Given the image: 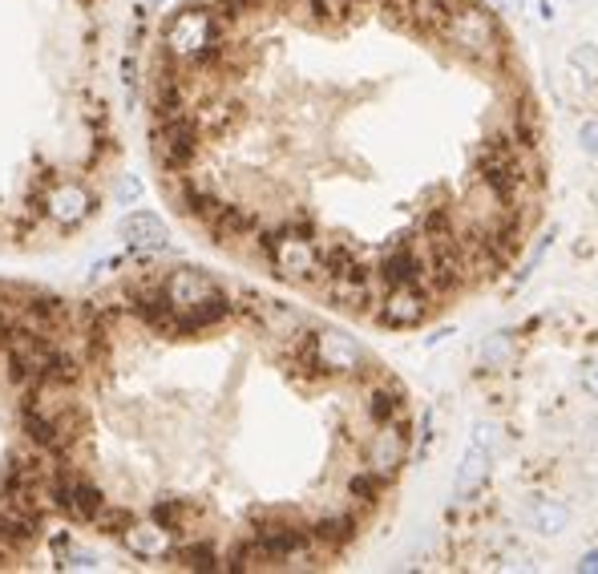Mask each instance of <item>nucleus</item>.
Returning <instances> with one entry per match:
<instances>
[{"mask_svg":"<svg viewBox=\"0 0 598 574\" xmlns=\"http://www.w3.org/2000/svg\"><path fill=\"white\" fill-rule=\"evenodd\" d=\"M166 49L178 57V61H203L211 53L223 49V37H219V13L215 9H186L170 21L166 29Z\"/></svg>","mask_w":598,"mask_h":574,"instance_id":"obj_1","label":"nucleus"},{"mask_svg":"<svg viewBox=\"0 0 598 574\" xmlns=\"http://www.w3.org/2000/svg\"><path fill=\"white\" fill-rule=\"evenodd\" d=\"M299 364L316 376L320 372H364L368 356L344 332H316V336H304V344H299Z\"/></svg>","mask_w":598,"mask_h":574,"instance_id":"obj_2","label":"nucleus"},{"mask_svg":"<svg viewBox=\"0 0 598 574\" xmlns=\"http://www.w3.org/2000/svg\"><path fill=\"white\" fill-rule=\"evenodd\" d=\"M441 33H445L449 45L465 49L469 57H481V61L497 57V29H493L489 13L473 9V5H453L441 21Z\"/></svg>","mask_w":598,"mask_h":574,"instance_id":"obj_3","label":"nucleus"},{"mask_svg":"<svg viewBox=\"0 0 598 574\" xmlns=\"http://www.w3.org/2000/svg\"><path fill=\"white\" fill-rule=\"evenodd\" d=\"M493 445H497V425L493 421H477L465 453H461V465H457V477H453V494L457 502H469L481 482L489 477V461H493Z\"/></svg>","mask_w":598,"mask_h":574,"instance_id":"obj_4","label":"nucleus"},{"mask_svg":"<svg viewBox=\"0 0 598 574\" xmlns=\"http://www.w3.org/2000/svg\"><path fill=\"white\" fill-rule=\"evenodd\" d=\"M154 154L166 170H182L194 154H198V122L194 114H178V118H162L154 130Z\"/></svg>","mask_w":598,"mask_h":574,"instance_id":"obj_5","label":"nucleus"},{"mask_svg":"<svg viewBox=\"0 0 598 574\" xmlns=\"http://www.w3.org/2000/svg\"><path fill=\"white\" fill-rule=\"evenodd\" d=\"M429 308H433V296L425 292L421 283L384 287V296H380V304H376L380 320L392 324V328H413V324H421V320L429 316Z\"/></svg>","mask_w":598,"mask_h":574,"instance_id":"obj_6","label":"nucleus"},{"mask_svg":"<svg viewBox=\"0 0 598 574\" xmlns=\"http://www.w3.org/2000/svg\"><path fill=\"white\" fill-rule=\"evenodd\" d=\"M255 546L263 554V562H279V558H295L312 546V530H299L287 522H271L255 530Z\"/></svg>","mask_w":598,"mask_h":574,"instance_id":"obj_7","label":"nucleus"},{"mask_svg":"<svg viewBox=\"0 0 598 574\" xmlns=\"http://www.w3.org/2000/svg\"><path fill=\"white\" fill-rule=\"evenodd\" d=\"M166 296L174 300V308L178 312H194L198 304H207V300H215L219 296V287H215V279L211 275H203V271H194V267H178L166 283Z\"/></svg>","mask_w":598,"mask_h":574,"instance_id":"obj_8","label":"nucleus"},{"mask_svg":"<svg viewBox=\"0 0 598 574\" xmlns=\"http://www.w3.org/2000/svg\"><path fill=\"white\" fill-rule=\"evenodd\" d=\"M405 453H409V429L401 433V425H396V421L384 425V433H376L372 445H368V461H372V469L380 477H392L396 469H401Z\"/></svg>","mask_w":598,"mask_h":574,"instance_id":"obj_9","label":"nucleus"},{"mask_svg":"<svg viewBox=\"0 0 598 574\" xmlns=\"http://www.w3.org/2000/svg\"><path fill=\"white\" fill-rule=\"evenodd\" d=\"M376 279H380L384 287L421 283V279H425V259H421V251H417L413 243H405V247H392V251L380 259V267H376Z\"/></svg>","mask_w":598,"mask_h":574,"instance_id":"obj_10","label":"nucleus"},{"mask_svg":"<svg viewBox=\"0 0 598 574\" xmlns=\"http://www.w3.org/2000/svg\"><path fill=\"white\" fill-rule=\"evenodd\" d=\"M122 239H126L130 247H138V251H162L170 235H166V223H162L158 215L134 211V215L122 219Z\"/></svg>","mask_w":598,"mask_h":574,"instance_id":"obj_11","label":"nucleus"},{"mask_svg":"<svg viewBox=\"0 0 598 574\" xmlns=\"http://www.w3.org/2000/svg\"><path fill=\"white\" fill-rule=\"evenodd\" d=\"M37 526H41L37 510L9 506V502H5V510H0V542H9L13 550H21L25 542H33V538H37Z\"/></svg>","mask_w":598,"mask_h":574,"instance_id":"obj_12","label":"nucleus"},{"mask_svg":"<svg viewBox=\"0 0 598 574\" xmlns=\"http://www.w3.org/2000/svg\"><path fill=\"white\" fill-rule=\"evenodd\" d=\"M122 542L130 546V554L138 558H162L170 550V530L162 522H146V526H126Z\"/></svg>","mask_w":598,"mask_h":574,"instance_id":"obj_13","label":"nucleus"},{"mask_svg":"<svg viewBox=\"0 0 598 574\" xmlns=\"http://www.w3.org/2000/svg\"><path fill=\"white\" fill-rule=\"evenodd\" d=\"M89 207H93V199H89V190H81L77 182H65L57 195L49 199V215L57 219V223H65V227H73V223H81L85 215H89Z\"/></svg>","mask_w":598,"mask_h":574,"instance_id":"obj_14","label":"nucleus"},{"mask_svg":"<svg viewBox=\"0 0 598 574\" xmlns=\"http://www.w3.org/2000/svg\"><path fill=\"white\" fill-rule=\"evenodd\" d=\"M526 522L542 534V538H558L566 526H570V510L562 506V502H550V498H538V502H530V510H526Z\"/></svg>","mask_w":598,"mask_h":574,"instance_id":"obj_15","label":"nucleus"},{"mask_svg":"<svg viewBox=\"0 0 598 574\" xmlns=\"http://www.w3.org/2000/svg\"><path fill=\"white\" fill-rule=\"evenodd\" d=\"M405 413V393L401 389H372V401H368V417L376 425H392V421H401Z\"/></svg>","mask_w":598,"mask_h":574,"instance_id":"obj_16","label":"nucleus"},{"mask_svg":"<svg viewBox=\"0 0 598 574\" xmlns=\"http://www.w3.org/2000/svg\"><path fill=\"white\" fill-rule=\"evenodd\" d=\"M352 518L348 514H332V518H320L316 526H312V538L316 542H328V546H344L348 538H352Z\"/></svg>","mask_w":598,"mask_h":574,"instance_id":"obj_17","label":"nucleus"},{"mask_svg":"<svg viewBox=\"0 0 598 574\" xmlns=\"http://www.w3.org/2000/svg\"><path fill=\"white\" fill-rule=\"evenodd\" d=\"M376 490H380V473L376 469H364V473H352L348 477V494L356 498V502H376Z\"/></svg>","mask_w":598,"mask_h":574,"instance_id":"obj_18","label":"nucleus"},{"mask_svg":"<svg viewBox=\"0 0 598 574\" xmlns=\"http://www.w3.org/2000/svg\"><path fill=\"white\" fill-rule=\"evenodd\" d=\"M178 558H182V566H190V570H215V566H219V554H215V546H207V542L186 546Z\"/></svg>","mask_w":598,"mask_h":574,"instance_id":"obj_19","label":"nucleus"},{"mask_svg":"<svg viewBox=\"0 0 598 574\" xmlns=\"http://www.w3.org/2000/svg\"><path fill=\"white\" fill-rule=\"evenodd\" d=\"M570 65L578 69L582 81H598V45H578L570 53Z\"/></svg>","mask_w":598,"mask_h":574,"instance_id":"obj_20","label":"nucleus"},{"mask_svg":"<svg viewBox=\"0 0 598 574\" xmlns=\"http://www.w3.org/2000/svg\"><path fill=\"white\" fill-rule=\"evenodd\" d=\"M182 514H186L182 502H158V506H154V522H162L166 530H174V526L182 522Z\"/></svg>","mask_w":598,"mask_h":574,"instance_id":"obj_21","label":"nucleus"},{"mask_svg":"<svg viewBox=\"0 0 598 574\" xmlns=\"http://www.w3.org/2000/svg\"><path fill=\"white\" fill-rule=\"evenodd\" d=\"M142 199V182L130 174V178H122V186H118V203L126 207V203H138Z\"/></svg>","mask_w":598,"mask_h":574,"instance_id":"obj_22","label":"nucleus"},{"mask_svg":"<svg viewBox=\"0 0 598 574\" xmlns=\"http://www.w3.org/2000/svg\"><path fill=\"white\" fill-rule=\"evenodd\" d=\"M578 142H582V150H586V154H598V118H594V122H582Z\"/></svg>","mask_w":598,"mask_h":574,"instance_id":"obj_23","label":"nucleus"},{"mask_svg":"<svg viewBox=\"0 0 598 574\" xmlns=\"http://www.w3.org/2000/svg\"><path fill=\"white\" fill-rule=\"evenodd\" d=\"M510 352V340H502V336H493L489 344H485V360H502Z\"/></svg>","mask_w":598,"mask_h":574,"instance_id":"obj_24","label":"nucleus"},{"mask_svg":"<svg viewBox=\"0 0 598 574\" xmlns=\"http://www.w3.org/2000/svg\"><path fill=\"white\" fill-rule=\"evenodd\" d=\"M582 385H586V393H590V397H598V360L582 372Z\"/></svg>","mask_w":598,"mask_h":574,"instance_id":"obj_25","label":"nucleus"},{"mask_svg":"<svg viewBox=\"0 0 598 574\" xmlns=\"http://www.w3.org/2000/svg\"><path fill=\"white\" fill-rule=\"evenodd\" d=\"M578 574H598V550L582 554V562H578Z\"/></svg>","mask_w":598,"mask_h":574,"instance_id":"obj_26","label":"nucleus"},{"mask_svg":"<svg viewBox=\"0 0 598 574\" xmlns=\"http://www.w3.org/2000/svg\"><path fill=\"white\" fill-rule=\"evenodd\" d=\"M154 5H166V0H154Z\"/></svg>","mask_w":598,"mask_h":574,"instance_id":"obj_27","label":"nucleus"}]
</instances>
